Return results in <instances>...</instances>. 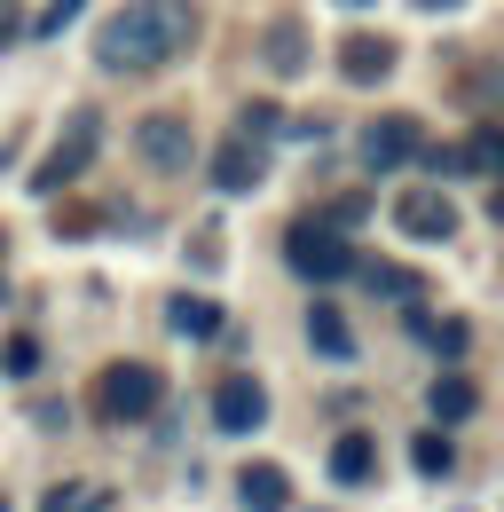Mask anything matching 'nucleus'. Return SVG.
I'll use <instances>...</instances> for the list:
<instances>
[{
    "label": "nucleus",
    "mask_w": 504,
    "mask_h": 512,
    "mask_svg": "<svg viewBox=\"0 0 504 512\" xmlns=\"http://www.w3.org/2000/svg\"><path fill=\"white\" fill-rule=\"evenodd\" d=\"M95 150H103V119H95V111H71V119H63V134L48 142V158H40V174H32V190H40V197L71 190V182L95 166Z\"/></svg>",
    "instance_id": "nucleus-4"
},
{
    "label": "nucleus",
    "mask_w": 504,
    "mask_h": 512,
    "mask_svg": "<svg viewBox=\"0 0 504 512\" xmlns=\"http://www.w3.org/2000/svg\"><path fill=\"white\" fill-rule=\"evenodd\" d=\"M79 8H87V0H48L32 32H40V40H56V32H63V24H71V16H79Z\"/></svg>",
    "instance_id": "nucleus-23"
},
{
    "label": "nucleus",
    "mask_w": 504,
    "mask_h": 512,
    "mask_svg": "<svg viewBox=\"0 0 504 512\" xmlns=\"http://www.w3.org/2000/svg\"><path fill=\"white\" fill-rule=\"evenodd\" d=\"M16 32H24V24H16V8H8V0H0V48H8V40H16Z\"/></svg>",
    "instance_id": "nucleus-24"
},
{
    "label": "nucleus",
    "mask_w": 504,
    "mask_h": 512,
    "mask_svg": "<svg viewBox=\"0 0 504 512\" xmlns=\"http://www.w3.org/2000/svg\"><path fill=\"white\" fill-rule=\"evenodd\" d=\"M237 134H252V142H268V134H284V119H276V103H245V119H237Z\"/></svg>",
    "instance_id": "nucleus-22"
},
{
    "label": "nucleus",
    "mask_w": 504,
    "mask_h": 512,
    "mask_svg": "<svg viewBox=\"0 0 504 512\" xmlns=\"http://www.w3.org/2000/svg\"><path fill=\"white\" fill-rule=\"evenodd\" d=\"M457 174H504V127H473L457 142Z\"/></svg>",
    "instance_id": "nucleus-16"
},
{
    "label": "nucleus",
    "mask_w": 504,
    "mask_h": 512,
    "mask_svg": "<svg viewBox=\"0 0 504 512\" xmlns=\"http://www.w3.org/2000/svg\"><path fill=\"white\" fill-rule=\"evenodd\" d=\"M355 276H363L371 292H386V300H418V276H410V268H386V260H355Z\"/></svg>",
    "instance_id": "nucleus-18"
},
{
    "label": "nucleus",
    "mask_w": 504,
    "mask_h": 512,
    "mask_svg": "<svg viewBox=\"0 0 504 512\" xmlns=\"http://www.w3.org/2000/svg\"><path fill=\"white\" fill-rule=\"evenodd\" d=\"M197 40L189 0H126L119 16L95 32V64L103 71H166Z\"/></svg>",
    "instance_id": "nucleus-1"
},
{
    "label": "nucleus",
    "mask_w": 504,
    "mask_h": 512,
    "mask_svg": "<svg viewBox=\"0 0 504 512\" xmlns=\"http://www.w3.org/2000/svg\"><path fill=\"white\" fill-rule=\"evenodd\" d=\"M371 473H378V442L371 434H339V442H331V481H339V489H363Z\"/></svg>",
    "instance_id": "nucleus-13"
},
{
    "label": "nucleus",
    "mask_w": 504,
    "mask_h": 512,
    "mask_svg": "<svg viewBox=\"0 0 504 512\" xmlns=\"http://www.w3.org/2000/svg\"><path fill=\"white\" fill-rule=\"evenodd\" d=\"M158 402H166L158 363H111V371L95 379V410H103V426H142Z\"/></svg>",
    "instance_id": "nucleus-2"
},
{
    "label": "nucleus",
    "mask_w": 504,
    "mask_h": 512,
    "mask_svg": "<svg viewBox=\"0 0 504 512\" xmlns=\"http://www.w3.org/2000/svg\"><path fill=\"white\" fill-rule=\"evenodd\" d=\"M426 410H434L441 426H465V418L481 410V386L465 379V371H449V379H434V386H426Z\"/></svg>",
    "instance_id": "nucleus-12"
},
{
    "label": "nucleus",
    "mask_w": 504,
    "mask_h": 512,
    "mask_svg": "<svg viewBox=\"0 0 504 512\" xmlns=\"http://www.w3.org/2000/svg\"><path fill=\"white\" fill-rule=\"evenodd\" d=\"M260 182H268V150H260L252 134H229V142L213 150V190L245 197V190H260Z\"/></svg>",
    "instance_id": "nucleus-7"
},
{
    "label": "nucleus",
    "mask_w": 504,
    "mask_h": 512,
    "mask_svg": "<svg viewBox=\"0 0 504 512\" xmlns=\"http://www.w3.org/2000/svg\"><path fill=\"white\" fill-rule=\"evenodd\" d=\"M0 512H8V497H0Z\"/></svg>",
    "instance_id": "nucleus-28"
},
{
    "label": "nucleus",
    "mask_w": 504,
    "mask_h": 512,
    "mask_svg": "<svg viewBox=\"0 0 504 512\" xmlns=\"http://www.w3.org/2000/svg\"><path fill=\"white\" fill-rule=\"evenodd\" d=\"M260 56H268L276 79H292V71H308V32H300L292 16H276V24H268V40H260Z\"/></svg>",
    "instance_id": "nucleus-14"
},
{
    "label": "nucleus",
    "mask_w": 504,
    "mask_h": 512,
    "mask_svg": "<svg viewBox=\"0 0 504 512\" xmlns=\"http://www.w3.org/2000/svg\"><path fill=\"white\" fill-rule=\"evenodd\" d=\"M0 371H8V379H32V371H40V339H32V331H16V339L0 347Z\"/></svg>",
    "instance_id": "nucleus-21"
},
{
    "label": "nucleus",
    "mask_w": 504,
    "mask_h": 512,
    "mask_svg": "<svg viewBox=\"0 0 504 512\" xmlns=\"http://www.w3.org/2000/svg\"><path fill=\"white\" fill-rule=\"evenodd\" d=\"M134 150H142L158 174H189V158H197V127H189L182 111H150V119L134 127Z\"/></svg>",
    "instance_id": "nucleus-5"
},
{
    "label": "nucleus",
    "mask_w": 504,
    "mask_h": 512,
    "mask_svg": "<svg viewBox=\"0 0 504 512\" xmlns=\"http://www.w3.org/2000/svg\"><path fill=\"white\" fill-rule=\"evenodd\" d=\"M237 505H245V512H284V505H292L284 465H245V473H237Z\"/></svg>",
    "instance_id": "nucleus-11"
},
{
    "label": "nucleus",
    "mask_w": 504,
    "mask_h": 512,
    "mask_svg": "<svg viewBox=\"0 0 504 512\" xmlns=\"http://www.w3.org/2000/svg\"><path fill=\"white\" fill-rule=\"evenodd\" d=\"M410 465H418L426 481H449V465H457V449H449V434H418V442H410Z\"/></svg>",
    "instance_id": "nucleus-19"
},
{
    "label": "nucleus",
    "mask_w": 504,
    "mask_h": 512,
    "mask_svg": "<svg viewBox=\"0 0 504 512\" xmlns=\"http://www.w3.org/2000/svg\"><path fill=\"white\" fill-rule=\"evenodd\" d=\"M308 339L331 355V363H355V331H347V316H339L331 300H315V308H308Z\"/></svg>",
    "instance_id": "nucleus-15"
},
{
    "label": "nucleus",
    "mask_w": 504,
    "mask_h": 512,
    "mask_svg": "<svg viewBox=\"0 0 504 512\" xmlns=\"http://www.w3.org/2000/svg\"><path fill=\"white\" fill-rule=\"evenodd\" d=\"M489 221H497V229H504V182H497V197H489Z\"/></svg>",
    "instance_id": "nucleus-25"
},
{
    "label": "nucleus",
    "mask_w": 504,
    "mask_h": 512,
    "mask_svg": "<svg viewBox=\"0 0 504 512\" xmlns=\"http://www.w3.org/2000/svg\"><path fill=\"white\" fill-rule=\"evenodd\" d=\"M418 150H426V134H418V119H402V111H394V119H378V127L363 134V166H371V174H394V166H410Z\"/></svg>",
    "instance_id": "nucleus-9"
},
{
    "label": "nucleus",
    "mask_w": 504,
    "mask_h": 512,
    "mask_svg": "<svg viewBox=\"0 0 504 512\" xmlns=\"http://www.w3.org/2000/svg\"><path fill=\"white\" fill-rule=\"evenodd\" d=\"M386 71H394V40H371V32L339 40V79H347V87H378Z\"/></svg>",
    "instance_id": "nucleus-10"
},
{
    "label": "nucleus",
    "mask_w": 504,
    "mask_h": 512,
    "mask_svg": "<svg viewBox=\"0 0 504 512\" xmlns=\"http://www.w3.org/2000/svg\"><path fill=\"white\" fill-rule=\"evenodd\" d=\"M166 323H174L182 339H213V331H221V308H213V300H197V292H182V300L166 308Z\"/></svg>",
    "instance_id": "nucleus-17"
},
{
    "label": "nucleus",
    "mask_w": 504,
    "mask_h": 512,
    "mask_svg": "<svg viewBox=\"0 0 504 512\" xmlns=\"http://www.w3.org/2000/svg\"><path fill=\"white\" fill-rule=\"evenodd\" d=\"M394 229L418 237V245H441V237H457V205L441 190H402L394 197Z\"/></svg>",
    "instance_id": "nucleus-6"
},
{
    "label": "nucleus",
    "mask_w": 504,
    "mask_h": 512,
    "mask_svg": "<svg viewBox=\"0 0 504 512\" xmlns=\"http://www.w3.org/2000/svg\"><path fill=\"white\" fill-rule=\"evenodd\" d=\"M339 8H371V0H339Z\"/></svg>",
    "instance_id": "nucleus-27"
},
{
    "label": "nucleus",
    "mask_w": 504,
    "mask_h": 512,
    "mask_svg": "<svg viewBox=\"0 0 504 512\" xmlns=\"http://www.w3.org/2000/svg\"><path fill=\"white\" fill-rule=\"evenodd\" d=\"M260 418H268V386L252 379V371H237V379L213 386V426H221V434H252Z\"/></svg>",
    "instance_id": "nucleus-8"
},
{
    "label": "nucleus",
    "mask_w": 504,
    "mask_h": 512,
    "mask_svg": "<svg viewBox=\"0 0 504 512\" xmlns=\"http://www.w3.org/2000/svg\"><path fill=\"white\" fill-rule=\"evenodd\" d=\"M284 260H292V276H308V284H331V276H355V245L339 237V221H292L284 229Z\"/></svg>",
    "instance_id": "nucleus-3"
},
{
    "label": "nucleus",
    "mask_w": 504,
    "mask_h": 512,
    "mask_svg": "<svg viewBox=\"0 0 504 512\" xmlns=\"http://www.w3.org/2000/svg\"><path fill=\"white\" fill-rule=\"evenodd\" d=\"M40 512H103V489L95 481H63V489H48Z\"/></svg>",
    "instance_id": "nucleus-20"
},
{
    "label": "nucleus",
    "mask_w": 504,
    "mask_h": 512,
    "mask_svg": "<svg viewBox=\"0 0 504 512\" xmlns=\"http://www.w3.org/2000/svg\"><path fill=\"white\" fill-rule=\"evenodd\" d=\"M418 8H434V16H441V8H465V0H418Z\"/></svg>",
    "instance_id": "nucleus-26"
}]
</instances>
